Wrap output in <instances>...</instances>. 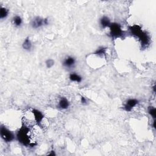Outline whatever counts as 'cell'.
<instances>
[{
  "instance_id": "6da1fadb",
  "label": "cell",
  "mask_w": 156,
  "mask_h": 156,
  "mask_svg": "<svg viewBox=\"0 0 156 156\" xmlns=\"http://www.w3.org/2000/svg\"><path fill=\"white\" fill-rule=\"evenodd\" d=\"M131 34L137 37L141 42L142 47L146 48L150 43V37L146 32L143 31L139 25H133L129 27Z\"/></svg>"
},
{
  "instance_id": "7a4b0ae2",
  "label": "cell",
  "mask_w": 156,
  "mask_h": 156,
  "mask_svg": "<svg viewBox=\"0 0 156 156\" xmlns=\"http://www.w3.org/2000/svg\"><path fill=\"white\" fill-rule=\"evenodd\" d=\"M30 129L25 125H23L21 128L17 133V139L19 143L25 147H34L36 144L32 143L31 140Z\"/></svg>"
},
{
  "instance_id": "3957f363",
  "label": "cell",
  "mask_w": 156,
  "mask_h": 156,
  "mask_svg": "<svg viewBox=\"0 0 156 156\" xmlns=\"http://www.w3.org/2000/svg\"><path fill=\"white\" fill-rule=\"evenodd\" d=\"M0 136L6 143H10L15 139L14 133L4 126H1L0 129Z\"/></svg>"
},
{
  "instance_id": "277c9868",
  "label": "cell",
  "mask_w": 156,
  "mask_h": 156,
  "mask_svg": "<svg viewBox=\"0 0 156 156\" xmlns=\"http://www.w3.org/2000/svg\"><path fill=\"white\" fill-rule=\"evenodd\" d=\"M109 28L110 36L113 39L121 37L123 35V31L122 30L121 26L117 23H112Z\"/></svg>"
},
{
  "instance_id": "5b68a950",
  "label": "cell",
  "mask_w": 156,
  "mask_h": 156,
  "mask_svg": "<svg viewBox=\"0 0 156 156\" xmlns=\"http://www.w3.org/2000/svg\"><path fill=\"white\" fill-rule=\"evenodd\" d=\"M49 25L48 18H43L40 17H36L31 21V25L33 29H39L43 26Z\"/></svg>"
},
{
  "instance_id": "8992f818",
  "label": "cell",
  "mask_w": 156,
  "mask_h": 156,
  "mask_svg": "<svg viewBox=\"0 0 156 156\" xmlns=\"http://www.w3.org/2000/svg\"><path fill=\"white\" fill-rule=\"evenodd\" d=\"M139 101L137 99L130 98L128 99L124 105V109L126 112H130L132 109L138 105Z\"/></svg>"
},
{
  "instance_id": "52a82bcc",
  "label": "cell",
  "mask_w": 156,
  "mask_h": 156,
  "mask_svg": "<svg viewBox=\"0 0 156 156\" xmlns=\"http://www.w3.org/2000/svg\"><path fill=\"white\" fill-rule=\"evenodd\" d=\"M75 64H76V59L73 56H70V55L66 57L62 62L63 66L68 69H71L73 67Z\"/></svg>"
},
{
  "instance_id": "ba28073f",
  "label": "cell",
  "mask_w": 156,
  "mask_h": 156,
  "mask_svg": "<svg viewBox=\"0 0 156 156\" xmlns=\"http://www.w3.org/2000/svg\"><path fill=\"white\" fill-rule=\"evenodd\" d=\"M32 113L34 115V120L35 122L38 125H40L41 124L42 121H43V118H44V115L42 114V112H40V110H37V109H33L32 111Z\"/></svg>"
},
{
  "instance_id": "9c48e42d",
  "label": "cell",
  "mask_w": 156,
  "mask_h": 156,
  "mask_svg": "<svg viewBox=\"0 0 156 156\" xmlns=\"http://www.w3.org/2000/svg\"><path fill=\"white\" fill-rule=\"evenodd\" d=\"M70 102L67 98L65 97H61L58 103V107L62 110H66L70 107Z\"/></svg>"
},
{
  "instance_id": "30bf717a",
  "label": "cell",
  "mask_w": 156,
  "mask_h": 156,
  "mask_svg": "<svg viewBox=\"0 0 156 156\" xmlns=\"http://www.w3.org/2000/svg\"><path fill=\"white\" fill-rule=\"evenodd\" d=\"M99 23H100V25H101V28L103 29L106 28H109L111 23H111L109 18L107 17V16H103L100 18Z\"/></svg>"
},
{
  "instance_id": "8fae6325",
  "label": "cell",
  "mask_w": 156,
  "mask_h": 156,
  "mask_svg": "<svg viewBox=\"0 0 156 156\" xmlns=\"http://www.w3.org/2000/svg\"><path fill=\"white\" fill-rule=\"evenodd\" d=\"M22 48L26 51H31L32 48V44L29 37L26 38L23 43H22Z\"/></svg>"
},
{
  "instance_id": "7c38bea8",
  "label": "cell",
  "mask_w": 156,
  "mask_h": 156,
  "mask_svg": "<svg viewBox=\"0 0 156 156\" xmlns=\"http://www.w3.org/2000/svg\"><path fill=\"white\" fill-rule=\"evenodd\" d=\"M69 79L71 82H76L77 83H80L82 81V77L76 73H71L70 74Z\"/></svg>"
},
{
  "instance_id": "4fadbf2b",
  "label": "cell",
  "mask_w": 156,
  "mask_h": 156,
  "mask_svg": "<svg viewBox=\"0 0 156 156\" xmlns=\"http://www.w3.org/2000/svg\"><path fill=\"white\" fill-rule=\"evenodd\" d=\"M23 23V20L19 15H15L13 18V23L16 27H20Z\"/></svg>"
},
{
  "instance_id": "5bb4252c",
  "label": "cell",
  "mask_w": 156,
  "mask_h": 156,
  "mask_svg": "<svg viewBox=\"0 0 156 156\" xmlns=\"http://www.w3.org/2000/svg\"><path fill=\"white\" fill-rule=\"evenodd\" d=\"M9 15V10L4 7L0 8V18L1 20L6 18Z\"/></svg>"
},
{
  "instance_id": "9a60e30c",
  "label": "cell",
  "mask_w": 156,
  "mask_h": 156,
  "mask_svg": "<svg viewBox=\"0 0 156 156\" xmlns=\"http://www.w3.org/2000/svg\"><path fill=\"white\" fill-rule=\"evenodd\" d=\"M106 50H107V48L104 47H99L98 49H97L95 51L93 54L98 55H104L106 54Z\"/></svg>"
},
{
  "instance_id": "2e32d148",
  "label": "cell",
  "mask_w": 156,
  "mask_h": 156,
  "mask_svg": "<svg viewBox=\"0 0 156 156\" xmlns=\"http://www.w3.org/2000/svg\"><path fill=\"white\" fill-rule=\"evenodd\" d=\"M148 114L153 118L154 120H155L156 118V112H155V108L152 106H149L148 109Z\"/></svg>"
},
{
  "instance_id": "e0dca14e",
  "label": "cell",
  "mask_w": 156,
  "mask_h": 156,
  "mask_svg": "<svg viewBox=\"0 0 156 156\" xmlns=\"http://www.w3.org/2000/svg\"><path fill=\"white\" fill-rule=\"evenodd\" d=\"M45 63H46L47 67L48 69H50L54 65V61L53 59H49L46 61Z\"/></svg>"
},
{
  "instance_id": "ac0fdd59",
  "label": "cell",
  "mask_w": 156,
  "mask_h": 156,
  "mask_svg": "<svg viewBox=\"0 0 156 156\" xmlns=\"http://www.w3.org/2000/svg\"><path fill=\"white\" fill-rule=\"evenodd\" d=\"M81 103L82 104H87V99L83 96H82L81 98Z\"/></svg>"
},
{
  "instance_id": "d6986e66",
  "label": "cell",
  "mask_w": 156,
  "mask_h": 156,
  "mask_svg": "<svg viewBox=\"0 0 156 156\" xmlns=\"http://www.w3.org/2000/svg\"><path fill=\"white\" fill-rule=\"evenodd\" d=\"M48 155H55V154L54 151H52V152H51V153H49V154H48Z\"/></svg>"
},
{
  "instance_id": "ffe728a7",
  "label": "cell",
  "mask_w": 156,
  "mask_h": 156,
  "mask_svg": "<svg viewBox=\"0 0 156 156\" xmlns=\"http://www.w3.org/2000/svg\"><path fill=\"white\" fill-rule=\"evenodd\" d=\"M152 88H153V90H154V92L155 93V85H154Z\"/></svg>"
}]
</instances>
